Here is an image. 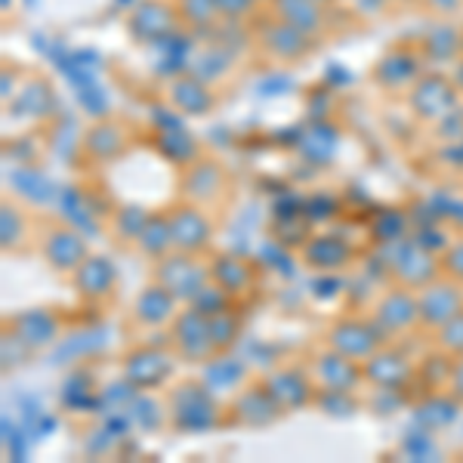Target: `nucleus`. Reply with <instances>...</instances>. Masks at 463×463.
Here are the masks:
<instances>
[{"instance_id":"1","label":"nucleus","mask_w":463,"mask_h":463,"mask_svg":"<svg viewBox=\"0 0 463 463\" xmlns=\"http://www.w3.org/2000/svg\"><path fill=\"white\" fill-rule=\"evenodd\" d=\"M155 281L167 288L179 303H192L201 294V288L211 281V266L201 263L195 253L170 250L155 266Z\"/></svg>"},{"instance_id":"2","label":"nucleus","mask_w":463,"mask_h":463,"mask_svg":"<svg viewBox=\"0 0 463 463\" xmlns=\"http://www.w3.org/2000/svg\"><path fill=\"white\" fill-rule=\"evenodd\" d=\"M216 392L204 383H183L170 392V414H174L176 430H211L220 423V408H216Z\"/></svg>"},{"instance_id":"3","label":"nucleus","mask_w":463,"mask_h":463,"mask_svg":"<svg viewBox=\"0 0 463 463\" xmlns=\"http://www.w3.org/2000/svg\"><path fill=\"white\" fill-rule=\"evenodd\" d=\"M170 340H174L176 353L189 358V362H207L216 353L211 337V316H204L195 306H189V309L174 318Z\"/></svg>"},{"instance_id":"4","label":"nucleus","mask_w":463,"mask_h":463,"mask_svg":"<svg viewBox=\"0 0 463 463\" xmlns=\"http://www.w3.org/2000/svg\"><path fill=\"white\" fill-rule=\"evenodd\" d=\"M383 340H386V334L380 331L374 321H358V318H340L337 325L327 331L331 349L355 358V362H368Z\"/></svg>"},{"instance_id":"5","label":"nucleus","mask_w":463,"mask_h":463,"mask_svg":"<svg viewBox=\"0 0 463 463\" xmlns=\"http://www.w3.org/2000/svg\"><path fill=\"white\" fill-rule=\"evenodd\" d=\"M392 272H395V281L405 288H427L432 285L439 272V260L436 253L420 248L414 238H402L395 241V253H392Z\"/></svg>"},{"instance_id":"6","label":"nucleus","mask_w":463,"mask_h":463,"mask_svg":"<svg viewBox=\"0 0 463 463\" xmlns=\"http://www.w3.org/2000/svg\"><path fill=\"white\" fill-rule=\"evenodd\" d=\"M411 109L423 121H442L448 111L458 109V90L448 84L442 74H427V78L411 84Z\"/></svg>"},{"instance_id":"7","label":"nucleus","mask_w":463,"mask_h":463,"mask_svg":"<svg viewBox=\"0 0 463 463\" xmlns=\"http://www.w3.org/2000/svg\"><path fill=\"white\" fill-rule=\"evenodd\" d=\"M43 257H47V263L53 266L56 272L74 275L78 266L90 257L84 232H78L74 226L47 229V235H43Z\"/></svg>"},{"instance_id":"8","label":"nucleus","mask_w":463,"mask_h":463,"mask_svg":"<svg viewBox=\"0 0 463 463\" xmlns=\"http://www.w3.org/2000/svg\"><path fill=\"white\" fill-rule=\"evenodd\" d=\"M176 22H179L176 6L161 4V0H143V4H137L130 13V34L137 37V41L158 43L161 37L176 32Z\"/></svg>"},{"instance_id":"9","label":"nucleus","mask_w":463,"mask_h":463,"mask_svg":"<svg viewBox=\"0 0 463 463\" xmlns=\"http://www.w3.org/2000/svg\"><path fill=\"white\" fill-rule=\"evenodd\" d=\"M167 220H170V232H174V244L176 250H185V253H201L211 244V222L207 216L198 211L195 204H176L167 211Z\"/></svg>"},{"instance_id":"10","label":"nucleus","mask_w":463,"mask_h":463,"mask_svg":"<svg viewBox=\"0 0 463 463\" xmlns=\"http://www.w3.org/2000/svg\"><path fill=\"white\" fill-rule=\"evenodd\" d=\"M420 321V306H417V294H411V288H395L390 294L380 297L374 309V325L390 337V334L408 331Z\"/></svg>"},{"instance_id":"11","label":"nucleus","mask_w":463,"mask_h":463,"mask_svg":"<svg viewBox=\"0 0 463 463\" xmlns=\"http://www.w3.org/2000/svg\"><path fill=\"white\" fill-rule=\"evenodd\" d=\"M170 368V355L158 346H139L133 353H127L124 358V380H130L137 390H155L167 380Z\"/></svg>"},{"instance_id":"12","label":"nucleus","mask_w":463,"mask_h":463,"mask_svg":"<svg viewBox=\"0 0 463 463\" xmlns=\"http://www.w3.org/2000/svg\"><path fill=\"white\" fill-rule=\"evenodd\" d=\"M316 380L321 390H343V392H353L358 386V380L364 377L362 362L355 358L337 353V349H325V353L316 355Z\"/></svg>"},{"instance_id":"13","label":"nucleus","mask_w":463,"mask_h":463,"mask_svg":"<svg viewBox=\"0 0 463 463\" xmlns=\"http://www.w3.org/2000/svg\"><path fill=\"white\" fill-rule=\"evenodd\" d=\"M260 43H263V50L269 56L281 59V62H297V59H303L309 53V34H303L300 28L281 22L279 16L263 22V28H260Z\"/></svg>"},{"instance_id":"14","label":"nucleus","mask_w":463,"mask_h":463,"mask_svg":"<svg viewBox=\"0 0 463 463\" xmlns=\"http://www.w3.org/2000/svg\"><path fill=\"white\" fill-rule=\"evenodd\" d=\"M263 383H266V390L272 392V399L279 402L281 411H300L316 399L312 380L306 377L300 368H279V371H272Z\"/></svg>"},{"instance_id":"15","label":"nucleus","mask_w":463,"mask_h":463,"mask_svg":"<svg viewBox=\"0 0 463 463\" xmlns=\"http://www.w3.org/2000/svg\"><path fill=\"white\" fill-rule=\"evenodd\" d=\"M417 306H420V325L427 327H442L445 321L463 312L460 290L454 285H445V281H432V285L420 288Z\"/></svg>"},{"instance_id":"16","label":"nucleus","mask_w":463,"mask_h":463,"mask_svg":"<svg viewBox=\"0 0 463 463\" xmlns=\"http://www.w3.org/2000/svg\"><path fill=\"white\" fill-rule=\"evenodd\" d=\"M232 411H235V420L244 423V427H269V423L281 414L279 402L272 399L266 383L244 386V390L235 395V402H232Z\"/></svg>"},{"instance_id":"17","label":"nucleus","mask_w":463,"mask_h":463,"mask_svg":"<svg viewBox=\"0 0 463 463\" xmlns=\"http://www.w3.org/2000/svg\"><path fill=\"white\" fill-rule=\"evenodd\" d=\"M213 93H211V84L198 80L195 74H179V78L170 80V106H174L179 115H192V118H201L213 109Z\"/></svg>"},{"instance_id":"18","label":"nucleus","mask_w":463,"mask_h":463,"mask_svg":"<svg viewBox=\"0 0 463 463\" xmlns=\"http://www.w3.org/2000/svg\"><path fill=\"white\" fill-rule=\"evenodd\" d=\"M71 279H74V288H78L80 297H87V300H106L111 290H115L118 275H115V266H111L109 257H87Z\"/></svg>"},{"instance_id":"19","label":"nucleus","mask_w":463,"mask_h":463,"mask_svg":"<svg viewBox=\"0 0 463 463\" xmlns=\"http://www.w3.org/2000/svg\"><path fill=\"white\" fill-rule=\"evenodd\" d=\"M362 371L377 390H399L411 377V362L402 353H392V349H377V353L362 364Z\"/></svg>"},{"instance_id":"20","label":"nucleus","mask_w":463,"mask_h":463,"mask_svg":"<svg viewBox=\"0 0 463 463\" xmlns=\"http://www.w3.org/2000/svg\"><path fill=\"white\" fill-rule=\"evenodd\" d=\"M349 257H353V248L340 235H316L303 244L306 266L318 269V272H337L349 263Z\"/></svg>"},{"instance_id":"21","label":"nucleus","mask_w":463,"mask_h":463,"mask_svg":"<svg viewBox=\"0 0 463 463\" xmlns=\"http://www.w3.org/2000/svg\"><path fill=\"white\" fill-rule=\"evenodd\" d=\"M176 297L170 294L164 285H148L143 294L137 297V303H133V318L139 321V325L146 327H158V325H167V321H174L176 316Z\"/></svg>"},{"instance_id":"22","label":"nucleus","mask_w":463,"mask_h":463,"mask_svg":"<svg viewBox=\"0 0 463 463\" xmlns=\"http://www.w3.org/2000/svg\"><path fill=\"white\" fill-rule=\"evenodd\" d=\"M10 331L16 334L28 349H41L56 340L59 321H56V316H50L47 309H28L10 321Z\"/></svg>"},{"instance_id":"23","label":"nucleus","mask_w":463,"mask_h":463,"mask_svg":"<svg viewBox=\"0 0 463 463\" xmlns=\"http://www.w3.org/2000/svg\"><path fill=\"white\" fill-rule=\"evenodd\" d=\"M417 71H420V56H417L414 50L395 47L377 62L374 78L386 87H405V84H414Z\"/></svg>"},{"instance_id":"24","label":"nucleus","mask_w":463,"mask_h":463,"mask_svg":"<svg viewBox=\"0 0 463 463\" xmlns=\"http://www.w3.org/2000/svg\"><path fill=\"white\" fill-rule=\"evenodd\" d=\"M272 10L281 22L300 28L309 37H316L325 28V6L316 0H272Z\"/></svg>"},{"instance_id":"25","label":"nucleus","mask_w":463,"mask_h":463,"mask_svg":"<svg viewBox=\"0 0 463 463\" xmlns=\"http://www.w3.org/2000/svg\"><path fill=\"white\" fill-rule=\"evenodd\" d=\"M248 377V364L244 358H232V355H211L201 371V383L207 386L211 392H229L238 390V383H244Z\"/></svg>"},{"instance_id":"26","label":"nucleus","mask_w":463,"mask_h":463,"mask_svg":"<svg viewBox=\"0 0 463 463\" xmlns=\"http://www.w3.org/2000/svg\"><path fill=\"white\" fill-rule=\"evenodd\" d=\"M211 279L226 290L229 297H238L253 285V269L248 260L235 257V253H220L211 263Z\"/></svg>"},{"instance_id":"27","label":"nucleus","mask_w":463,"mask_h":463,"mask_svg":"<svg viewBox=\"0 0 463 463\" xmlns=\"http://www.w3.org/2000/svg\"><path fill=\"white\" fill-rule=\"evenodd\" d=\"M127 146V137H124V127L115 124V121H99L96 127H90L87 137H84V148L87 155L99 161H109V158H118Z\"/></svg>"},{"instance_id":"28","label":"nucleus","mask_w":463,"mask_h":463,"mask_svg":"<svg viewBox=\"0 0 463 463\" xmlns=\"http://www.w3.org/2000/svg\"><path fill=\"white\" fill-rule=\"evenodd\" d=\"M222 185V170L220 164L213 161H192L189 170H185V179H183V189L185 195L192 201H207L211 195H216Z\"/></svg>"},{"instance_id":"29","label":"nucleus","mask_w":463,"mask_h":463,"mask_svg":"<svg viewBox=\"0 0 463 463\" xmlns=\"http://www.w3.org/2000/svg\"><path fill=\"white\" fill-rule=\"evenodd\" d=\"M137 248L152 260L167 257L170 250H176L174 244V232H170V220L167 213H152L143 229V235L137 238Z\"/></svg>"},{"instance_id":"30","label":"nucleus","mask_w":463,"mask_h":463,"mask_svg":"<svg viewBox=\"0 0 463 463\" xmlns=\"http://www.w3.org/2000/svg\"><path fill=\"white\" fill-rule=\"evenodd\" d=\"M56 201H59V211H62L69 226L84 232V235L87 232H96V213L90 211L84 192H78L74 185H65L62 192H56Z\"/></svg>"},{"instance_id":"31","label":"nucleus","mask_w":463,"mask_h":463,"mask_svg":"<svg viewBox=\"0 0 463 463\" xmlns=\"http://www.w3.org/2000/svg\"><path fill=\"white\" fill-rule=\"evenodd\" d=\"M232 56L229 50H222L220 43H213L211 50H204V53H198L195 59L189 62V74H195L198 80H204V84H216V80H222L232 69Z\"/></svg>"},{"instance_id":"32","label":"nucleus","mask_w":463,"mask_h":463,"mask_svg":"<svg viewBox=\"0 0 463 463\" xmlns=\"http://www.w3.org/2000/svg\"><path fill=\"white\" fill-rule=\"evenodd\" d=\"M300 152H303V158H309L316 164L334 158V152H337V130L325 121L312 124L300 139Z\"/></svg>"},{"instance_id":"33","label":"nucleus","mask_w":463,"mask_h":463,"mask_svg":"<svg viewBox=\"0 0 463 463\" xmlns=\"http://www.w3.org/2000/svg\"><path fill=\"white\" fill-rule=\"evenodd\" d=\"M10 185L22 198L34 201V204H47V201L56 198V189L50 185V179L43 174H37L34 167H16L10 174Z\"/></svg>"},{"instance_id":"34","label":"nucleus","mask_w":463,"mask_h":463,"mask_svg":"<svg viewBox=\"0 0 463 463\" xmlns=\"http://www.w3.org/2000/svg\"><path fill=\"white\" fill-rule=\"evenodd\" d=\"M158 152L167 161H176V164L198 161V143L185 133V127H176V130H158Z\"/></svg>"},{"instance_id":"35","label":"nucleus","mask_w":463,"mask_h":463,"mask_svg":"<svg viewBox=\"0 0 463 463\" xmlns=\"http://www.w3.org/2000/svg\"><path fill=\"white\" fill-rule=\"evenodd\" d=\"M423 47H427V56L432 62H448V59L463 53V34L451 25H432Z\"/></svg>"},{"instance_id":"36","label":"nucleus","mask_w":463,"mask_h":463,"mask_svg":"<svg viewBox=\"0 0 463 463\" xmlns=\"http://www.w3.org/2000/svg\"><path fill=\"white\" fill-rule=\"evenodd\" d=\"M124 411H127V417H130V423H137V430H155V427H161V420H164L161 402H155L152 395H146V390H139L133 395L130 405Z\"/></svg>"},{"instance_id":"37","label":"nucleus","mask_w":463,"mask_h":463,"mask_svg":"<svg viewBox=\"0 0 463 463\" xmlns=\"http://www.w3.org/2000/svg\"><path fill=\"white\" fill-rule=\"evenodd\" d=\"M16 106L25 111L28 118H43L53 109V90L43 84V80H32V84L16 96Z\"/></svg>"},{"instance_id":"38","label":"nucleus","mask_w":463,"mask_h":463,"mask_svg":"<svg viewBox=\"0 0 463 463\" xmlns=\"http://www.w3.org/2000/svg\"><path fill=\"white\" fill-rule=\"evenodd\" d=\"M408 222H411L408 213L383 211V213H377V220H374V226H371V232H374L377 241L395 244V241H402V238L408 235Z\"/></svg>"},{"instance_id":"39","label":"nucleus","mask_w":463,"mask_h":463,"mask_svg":"<svg viewBox=\"0 0 463 463\" xmlns=\"http://www.w3.org/2000/svg\"><path fill=\"white\" fill-rule=\"evenodd\" d=\"M179 19L192 28H207L213 19H220L216 13V0H176Z\"/></svg>"},{"instance_id":"40","label":"nucleus","mask_w":463,"mask_h":463,"mask_svg":"<svg viewBox=\"0 0 463 463\" xmlns=\"http://www.w3.org/2000/svg\"><path fill=\"white\" fill-rule=\"evenodd\" d=\"M148 216L152 213H146L143 207H121V211L115 213V220H111V226H115L121 241H137V238L143 235Z\"/></svg>"},{"instance_id":"41","label":"nucleus","mask_w":463,"mask_h":463,"mask_svg":"<svg viewBox=\"0 0 463 463\" xmlns=\"http://www.w3.org/2000/svg\"><path fill=\"white\" fill-rule=\"evenodd\" d=\"M238 331H241V325H238L235 312L222 309V312H216V316H211V337H213L216 353H226L232 343L238 340Z\"/></svg>"},{"instance_id":"42","label":"nucleus","mask_w":463,"mask_h":463,"mask_svg":"<svg viewBox=\"0 0 463 463\" xmlns=\"http://www.w3.org/2000/svg\"><path fill=\"white\" fill-rule=\"evenodd\" d=\"M22 235H25V216L19 213V207L4 204V211H0V241H4V248H16Z\"/></svg>"},{"instance_id":"43","label":"nucleus","mask_w":463,"mask_h":463,"mask_svg":"<svg viewBox=\"0 0 463 463\" xmlns=\"http://www.w3.org/2000/svg\"><path fill=\"white\" fill-rule=\"evenodd\" d=\"M229 300H232V297L211 279L204 288H201V294H198L189 306H195V309H201L204 316H216V312L229 309Z\"/></svg>"},{"instance_id":"44","label":"nucleus","mask_w":463,"mask_h":463,"mask_svg":"<svg viewBox=\"0 0 463 463\" xmlns=\"http://www.w3.org/2000/svg\"><path fill=\"white\" fill-rule=\"evenodd\" d=\"M454 417H458V405H454L451 399H430L427 405L420 408V420L432 430L451 423Z\"/></svg>"},{"instance_id":"45","label":"nucleus","mask_w":463,"mask_h":463,"mask_svg":"<svg viewBox=\"0 0 463 463\" xmlns=\"http://www.w3.org/2000/svg\"><path fill=\"white\" fill-rule=\"evenodd\" d=\"M439 346L451 355H463V312L439 327Z\"/></svg>"},{"instance_id":"46","label":"nucleus","mask_w":463,"mask_h":463,"mask_svg":"<svg viewBox=\"0 0 463 463\" xmlns=\"http://www.w3.org/2000/svg\"><path fill=\"white\" fill-rule=\"evenodd\" d=\"M316 402L325 414H349V411L355 408L353 392H343V390H321Z\"/></svg>"},{"instance_id":"47","label":"nucleus","mask_w":463,"mask_h":463,"mask_svg":"<svg viewBox=\"0 0 463 463\" xmlns=\"http://www.w3.org/2000/svg\"><path fill=\"white\" fill-rule=\"evenodd\" d=\"M337 213V198L334 195H312L309 201L303 204V216L309 222H325Z\"/></svg>"},{"instance_id":"48","label":"nucleus","mask_w":463,"mask_h":463,"mask_svg":"<svg viewBox=\"0 0 463 463\" xmlns=\"http://www.w3.org/2000/svg\"><path fill=\"white\" fill-rule=\"evenodd\" d=\"M253 6H257L253 0H216V13H220V19H232V22H241Z\"/></svg>"},{"instance_id":"49","label":"nucleus","mask_w":463,"mask_h":463,"mask_svg":"<svg viewBox=\"0 0 463 463\" xmlns=\"http://www.w3.org/2000/svg\"><path fill=\"white\" fill-rule=\"evenodd\" d=\"M436 124H439V133H442L448 143H458V139H463V111L460 109L448 111L442 121H436Z\"/></svg>"},{"instance_id":"50","label":"nucleus","mask_w":463,"mask_h":463,"mask_svg":"<svg viewBox=\"0 0 463 463\" xmlns=\"http://www.w3.org/2000/svg\"><path fill=\"white\" fill-rule=\"evenodd\" d=\"M414 241L420 244V248L432 250V253L448 250V238H445V232H442V229H432V226H423V229L414 235Z\"/></svg>"},{"instance_id":"51","label":"nucleus","mask_w":463,"mask_h":463,"mask_svg":"<svg viewBox=\"0 0 463 463\" xmlns=\"http://www.w3.org/2000/svg\"><path fill=\"white\" fill-rule=\"evenodd\" d=\"M87 392H90V380L87 377H71L69 386L62 390V402L69 408H78L80 402H87Z\"/></svg>"},{"instance_id":"52","label":"nucleus","mask_w":463,"mask_h":463,"mask_svg":"<svg viewBox=\"0 0 463 463\" xmlns=\"http://www.w3.org/2000/svg\"><path fill=\"white\" fill-rule=\"evenodd\" d=\"M442 269H445L448 275H454V279H458V281H463V241H458V244H448Z\"/></svg>"},{"instance_id":"53","label":"nucleus","mask_w":463,"mask_h":463,"mask_svg":"<svg viewBox=\"0 0 463 463\" xmlns=\"http://www.w3.org/2000/svg\"><path fill=\"white\" fill-rule=\"evenodd\" d=\"M80 102H84V109L90 111V115H96V118H102L106 115V96H102V90L99 87H84L80 90Z\"/></svg>"},{"instance_id":"54","label":"nucleus","mask_w":463,"mask_h":463,"mask_svg":"<svg viewBox=\"0 0 463 463\" xmlns=\"http://www.w3.org/2000/svg\"><path fill=\"white\" fill-rule=\"evenodd\" d=\"M451 386H454V399H460V402H463V362L454 364V371H451Z\"/></svg>"},{"instance_id":"55","label":"nucleus","mask_w":463,"mask_h":463,"mask_svg":"<svg viewBox=\"0 0 463 463\" xmlns=\"http://www.w3.org/2000/svg\"><path fill=\"white\" fill-rule=\"evenodd\" d=\"M427 4L432 6V10H439V13H451V10H458V6H460V0H427Z\"/></svg>"},{"instance_id":"56","label":"nucleus","mask_w":463,"mask_h":463,"mask_svg":"<svg viewBox=\"0 0 463 463\" xmlns=\"http://www.w3.org/2000/svg\"><path fill=\"white\" fill-rule=\"evenodd\" d=\"M454 87L463 90V62H458V69H454Z\"/></svg>"},{"instance_id":"57","label":"nucleus","mask_w":463,"mask_h":463,"mask_svg":"<svg viewBox=\"0 0 463 463\" xmlns=\"http://www.w3.org/2000/svg\"><path fill=\"white\" fill-rule=\"evenodd\" d=\"M316 4H321V6H327V4H331V0H316Z\"/></svg>"},{"instance_id":"58","label":"nucleus","mask_w":463,"mask_h":463,"mask_svg":"<svg viewBox=\"0 0 463 463\" xmlns=\"http://www.w3.org/2000/svg\"><path fill=\"white\" fill-rule=\"evenodd\" d=\"M4 10H10V0H4Z\"/></svg>"},{"instance_id":"59","label":"nucleus","mask_w":463,"mask_h":463,"mask_svg":"<svg viewBox=\"0 0 463 463\" xmlns=\"http://www.w3.org/2000/svg\"><path fill=\"white\" fill-rule=\"evenodd\" d=\"M253 4H266V0H253Z\"/></svg>"}]
</instances>
